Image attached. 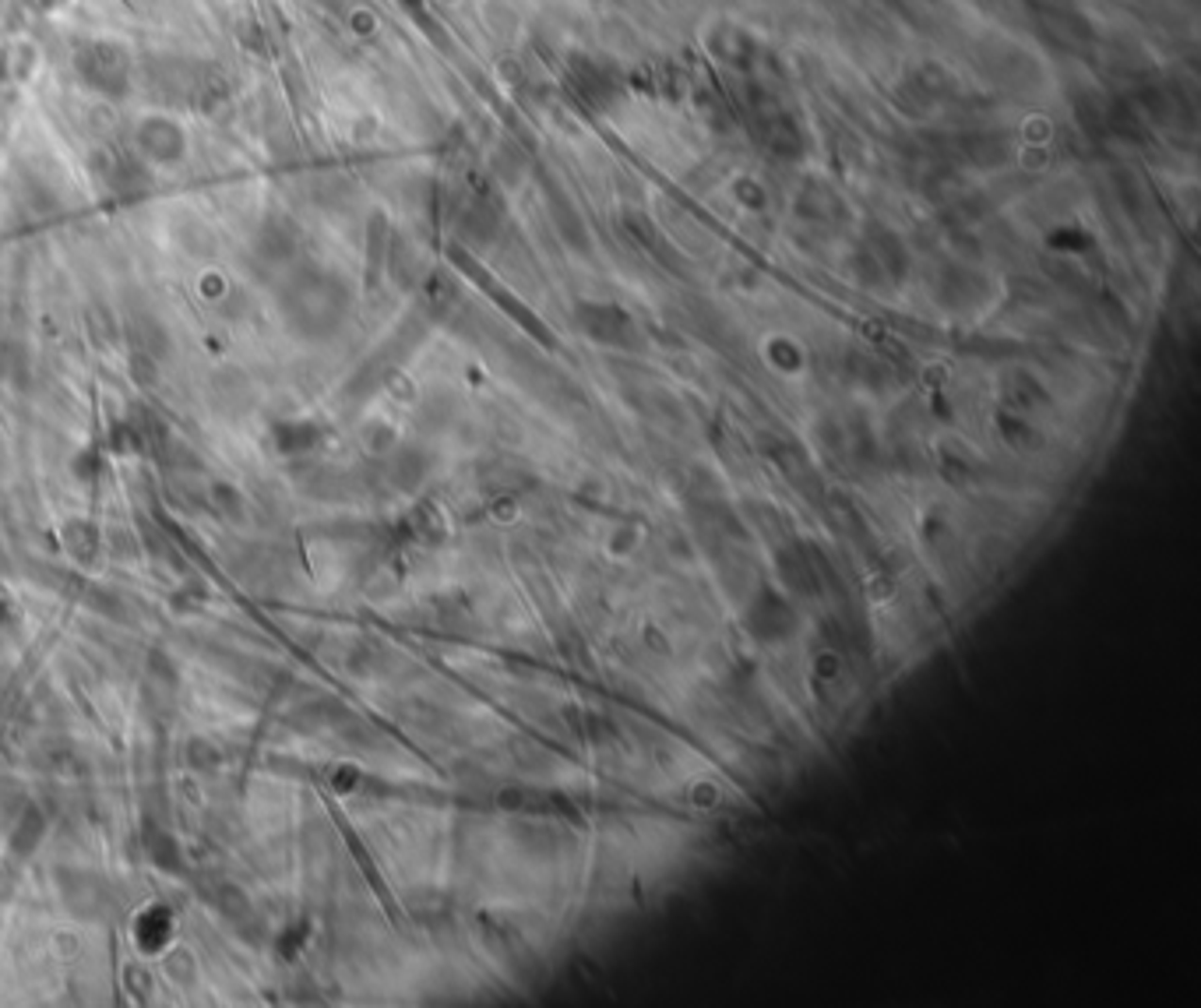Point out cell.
I'll return each mask as SVG.
<instances>
[{
  "instance_id": "obj_1",
  "label": "cell",
  "mask_w": 1201,
  "mask_h": 1008,
  "mask_svg": "<svg viewBox=\"0 0 1201 1008\" xmlns=\"http://www.w3.org/2000/svg\"><path fill=\"white\" fill-rule=\"evenodd\" d=\"M170 931H173L170 914L156 906V910H148V914L138 920V945H141V949H162L166 938H170Z\"/></svg>"
}]
</instances>
